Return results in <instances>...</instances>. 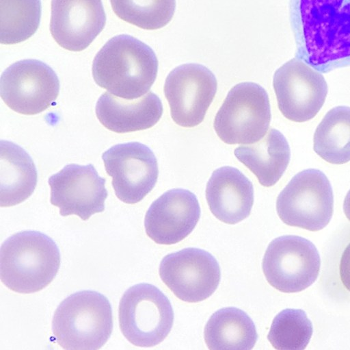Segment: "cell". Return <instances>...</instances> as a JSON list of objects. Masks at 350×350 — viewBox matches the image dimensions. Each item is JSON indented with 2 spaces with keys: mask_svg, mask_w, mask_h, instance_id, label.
Here are the masks:
<instances>
[{
  "mask_svg": "<svg viewBox=\"0 0 350 350\" xmlns=\"http://www.w3.org/2000/svg\"><path fill=\"white\" fill-rule=\"evenodd\" d=\"M110 3L120 18L148 30L165 26L176 9V0H110Z\"/></svg>",
  "mask_w": 350,
  "mask_h": 350,
  "instance_id": "cb8c5ba5",
  "label": "cell"
},
{
  "mask_svg": "<svg viewBox=\"0 0 350 350\" xmlns=\"http://www.w3.org/2000/svg\"><path fill=\"white\" fill-rule=\"evenodd\" d=\"M313 143L314 151L326 162H349L350 107L337 106L328 111L315 130Z\"/></svg>",
  "mask_w": 350,
  "mask_h": 350,
  "instance_id": "7402d4cb",
  "label": "cell"
},
{
  "mask_svg": "<svg viewBox=\"0 0 350 350\" xmlns=\"http://www.w3.org/2000/svg\"><path fill=\"white\" fill-rule=\"evenodd\" d=\"M271 118L266 90L258 84L242 82L228 92L215 115L213 127L225 143L249 145L265 136Z\"/></svg>",
  "mask_w": 350,
  "mask_h": 350,
  "instance_id": "8992f818",
  "label": "cell"
},
{
  "mask_svg": "<svg viewBox=\"0 0 350 350\" xmlns=\"http://www.w3.org/2000/svg\"><path fill=\"white\" fill-rule=\"evenodd\" d=\"M321 258L315 246L298 236H282L268 245L262 268L268 283L283 292H297L312 285L319 273Z\"/></svg>",
  "mask_w": 350,
  "mask_h": 350,
  "instance_id": "ba28073f",
  "label": "cell"
},
{
  "mask_svg": "<svg viewBox=\"0 0 350 350\" xmlns=\"http://www.w3.org/2000/svg\"><path fill=\"white\" fill-rule=\"evenodd\" d=\"M162 114L161 101L152 92L131 100L104 92L96 105V114L100 123L116 133L150 128L159 121Z\"/></svg>",
  "mask_w": 350,
  "mask_h": 350,
  "instance_id": "ac0fdd59",
  "label": "cell"
},
{
  "mask_svg": "<svg viewBox=\"0 0 350 350\" xmlns=\"http://www.w3.org/2000/svg\"><path fill=\"white\" fill-rule=\"evenodd\" d=\"M206 198L212 214L227 224H236L250 214L254 203L252 182L239 170L223 166L213 171Z\"/></svg>",
  "mask_w": 350,
  "mask_h": 350,
  "instance_id": "e0dca14e",
  "label": "cell"
},
{
  "mask_svg": "<svg viewBox=\"0 0 350 350\" xmlns=\"http://www.w3.org/2000/svg\"><path fill=\"white\" fill-rule=\"evenodd\" d=\"M337 276L342 288L350 293V239L345 241L340 251Z\"/></svg>",
  "mask_w": 350,
  "mask_h": 350,
  "instance_id": "484cf974",
  "label": "cell"
},
{
  "mask_svg": "<svg viewBox=\"0 0 350 350\" xmlns=\"http://www.w3.org/2000/svg\"><path fill=\"white\" fill-rule=\"evenodd\" d=\"M106 15L101 0H52L51 34L62 48L86 49L103 29Z\"/></svg>",
  "mask_w": 350,
  "mask_h": 350,
  "instance_id": "2e32d148",
  "label": "cell"
},
{
  "mask_svg": "<svg viewBox=\"0 0 350 350\" xmlns=\"http://www.w3.org/2000/svg\"><path fill=\"white\" fill-rule=\"evenodd\" d=\"M234 155L256 176L261 185L270 187L286 171L291 151L284 135L271 128L260 140L236 148Z\"/></svg>",
  "mask_w": 350,
  "mask_h": 350,
  "instance_id": "d6986e66",
  "label": "cell"
},
{
  "mask_svg": "<svg viewBox=\"0 0 350 350\" xmlns=\"http://www.w3.org/2000/svg\"><path fill=\"white\" fill-rule=\"evenodd\" d=\"M276 210L288 225L312 232L323 229L334 211L333 191L328 178L314 168L298 173L279 194Z\"/></svg>",
  "mask_w": 350,
  "mask_h": 350,
  "instance_id": "52a82bcc",
  "label": "cell"
},
{
  "mask_svg": "<svg viewBox=\"0 0 350 350\" xmlns=\"http://www.w3.org/2000/svg\"><path fill=\"white\" fill-rule=\"evenodd\" d=\"M343 210L346 217L350 221V190L348 191L345 198L343 203Z\"/></svg>",
  "mask_w": 350,
  "mask_h": 350,
  "instance_id": "4316f807",
  "label": "cell"
},
{
  "mask_svg": "<svg viewBox=\"0 0 350 350\" xmlns=\"http://www.w3.org/2000/svg\"><path fill=\"white\" fill-rule=\"evenodd\" d=\"M59 82L54 71L37 60H23L8 67L0 79V94L12 110L25 115L43 112L56 100Z\"/></svg>",
  "mask_w": 350,
  "mask_h": 350,
  "instance_id": "9c48e42d",
  "label": "cell"
},
{
  "mask_svg": "<svg viewBox=\"0 0 350 350\" xmlns=\"http://www.w3.org/2000/svg\"><path fill=\"white\" fill-rule=\"evenodd\" d=\"M105 179L92 164H70L49 178L51 203L62 216L77 215L83 221L105 210Z\"/></svg>",
  "mask_w": 350,
  "mask_h": 350,
  "instance_id": "5bb4252c",
  "label": "cell"
},
{
  "mask_svg": "<svg viewBox=\"0 0 350 350\" xmlns=\"http://www.w3.org/2000/svg\"><path fill=\"white\" fill-rule=\"evenodd\" d=\"M120 330L133 345L155 346L169 334L174 311L168 298L156 286L146 283L130 287L119 304Z\"/></svg>",
  "mask_w": 350,
  "mask_h": 350,
  "instance_id": "5b68a950",
  "label": "cell"
},
{
  "mask_svg": "<svg viewBox=\"0 0 350 350\" xmlns=\"http://www.w3.org/2000/svg\"><path fill=\"white\" fill-rule=\"evenodd\" d=\"M0 165V206H14L29 198L38 179L29 155L18 145L1 140Z\"/></svg>",
  "mask_w": 350,
  "mask_h": 350,
  "instance_id": "ffe728a7",
  "label": "cell"
},
{
  "mask_svg": "<svg viewBox=\"0 0 350 350\" xmlns=\"http://www.w3.org/2000/svg\"><path fill=\"white\" fill-rule=\"evenodd\" d=\"M273 86L280 111L297 123L308 121L317 114L328 90L321 73L296 57L275 72Z\"/></svg>",
  "mask_w": 350,
  "mask_h": 350,
  "instance_id": "30bf717a",
  "label": "cell"
},
{
  "mask_svg": "<svg viewBox=\"0 0 350 350\" xmlns=\"http://www.w3.org/2000/svg\"><path fill=\"white\" fill-rule=\"evenodd\" d=\"M159 276L178 299L197 303L208 298L217 289L221 271L216 259L198 248H186L165 255Z\"/></svg>",
  "mask_w": 350,
  "mask_h": 350,
  "instance_id": "8fae6325",
  "label": "cell"
},
{
  "mask_svg": "<svg viewBox=\"0 0 350 350\" xmlns=\"http://www.w3.org/2000/svg\"><path fill=\"white\" fill-rule=\"evenodd\" d=\"M60 262L59 249L50 237L40 232H20L1 247V280L14 292H36L53 280Z\"/></svg>",
  "mask_w": 350,
  "mask_h": 350,
  "instance_id": "3957f363",
  "label": "cell"
},
{
  "mask_svg": "<svg viewBox=\"0 0 350 350\" xmlns=\"http://www.w3.org/2000/svg\"><path fill=\"white\" fill-rule=\"evenodd\" d=\"M200 216V205L193 192L172 189L156 199L146 212V233L157 244H175L189 236Z\"/></svg>",
  "mask_w": 350,
  "mask_h": 350,
  "instance_id": "9a60e30c",
  "label": "cell"
},
{
  "mask_svg": "<svg viewBox=\"0 0 350 350\" xmlns=\"http://www.w3.org/2000/svg\"><path fill=\"white\" fill-rule=\"evenodd\" d=\"M257 339L252 320L244 311L234 307L216 311L204 328V340L209 349L249 350Z\"/></svg>",
  "mask_w": 350,
  "mask_h": 350,
  "instance_id": "44dd1931",
  "label": "cell"
},
{
  "mask_svg": "<svg viewBox=\"0 0 350 350\" xmlns=\"http://www.w3.org/2000/svg\"><path fill=\"white\" fill-rule=\"evenodd\" d=\"M296 58L326 73L350 66V0H290Z\"/></svg>",
  "mask_w": 350,
  "mask_h": 350,
  "instance_id": "6da1fadb",
  "label": "cell"
},
{
  "mask_svg": "<svg viewBox=\"0 0 350 350\" xmlns=\"http://www.w3.org/2000/svg\"><path fill=\"white\" fill-rule=\"evenodd\" d=\"M217 88L215 76L205 66L189 63L174 68L163 88L173 121L184 127L201 123Z\"/></svg>",
  "mask_w": 350,
  "mask_h": 350,
  "instance_id": "7c38bea8",
  "label": "cell"
},
{
  "mask_svg": "<svg viewBox=\"0 0 350 350\" xmlns=\"http://www.w3.org/2000/svg\"><path fill=\"white\" fill-rule=\"evenodd\" d=\"M0 42L13 45L29 38L38 29L40 0H0Z\"/></svg>",
  "mask_w": 350,
  "mask_h": 350,
  "instance_id": "603a6c76",
  "label": "cell"
},
{
  "mask_svg": "<svg viewBox=\"0 0 350 350\" xmlns=\"http://www.w3.org/2000/svg\"><path fill=\"white\" fill-rule=\"evenodd\" d=\"M112 330L111 304L105 296L93 290L68 296L55 310L52 321L56 342L68 350L99 349Z\"/></svg>",
  "mask_w": 350,
  "mask_h": 350,
  "instance_id": "277c9868",
  "label": "cell"
},
{
  "mask_svg": "<svg viewBox=\"0 0 350 350\" xmlns=\"http://www.w3.org/2000/svg\"><path fill=\"white\" fill-rule=\"evenodd\" d=\"M107 173L112 177L116 197L129 204L142 201L154 187L157 161L150 148L138 142L116 145L102 155Z\"/></svg>",
  "mask_w": 350,
  "mask_h": 350,
  "instance_id": "4fadbf2b",
  "label": "cell"
},
{
  "mask_svg": "<svg viewBox=\"0 0 350 350\" xmlns=\"http://www.w3.org/2000/svg\"><path fill=\"white\" fill-rule=\"evenodd\" d=\"M312 332V323L304 310L287 308L273 318L267 339L275 349L303 350Z\"/></svg>",
  "mask_w": 350,
  "mask_h": 350,
  "instance_id": "d4e9b609",
  "label": "cell"
},
{
  "mask_svg": "<svg viewBox=\"0 0 350 350\" xmlns=\"http://www.w3.org/2000/svg\"><path fill=\"white\" fill-rule=\"evenodd\" d=\"M158 60L153 50L126 34L109 40L96 55L92 64L95 82L110 93L125 99H137L154 84Z\"/></svg>",
  "mask_w": 350,
  "mask_h": 350,
  "instance_id": "7a4b0ae2",
  "label": "cell"
}]
</instances>
